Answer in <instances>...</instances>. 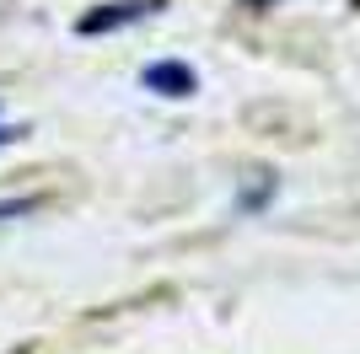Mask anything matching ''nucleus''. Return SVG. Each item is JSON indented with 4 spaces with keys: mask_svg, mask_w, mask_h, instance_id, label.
<instances>
[{
    "mask_svg": "<svg viewBox=\"0 0 360 354\" xmlns=\"http://www.w3.org/2000/svg\"><path fill=\"white\" fill-rule=\"evenodd\" d=\"M11 140H22V129H11V124H0V145H11Z\"/></svg>",
    "mask_w": 360,
    "mask_h": 354,
    "instance_id": "7ed1b4c3",
    "label": "nucleus"
},
{
    "mask_svg": "<svg viewBox=\"0 0 360 354\" xmlns=\"http://www.w3.org/2000/svg\"><path fill=\"white\" fill-rule=\"evenodd\" d=\"M248 6H253V11H258V6H269V0H248Z\"/></svg>",
    "mask_w": 360,
    "mask_h": 354,
    "instance_id": "20e7f679",
    "label": "nucleus"
},
{
    "mask_svg": "<svg viewBox=\"0 0 360 354\" xmlns=\"http://www.w3.org/2000/svg\"><path fill=\"white\" fill-rule=\"evenodd\" d=\"M146 86L156 91V97H188L199 81H194L188 65H178V59H156V65H146Z\"/></svg>",
    "mask_w": 360,
    "mask_h": 354,
    "instance_id": "f03ea898",
    "label": "nucleus"
},
{
    "mask_svg": "<svg viewBox=\"0 0 360 354\" xmlns=\"http://www.w3.org/2000/svg\"><path fill=\"white\" fill-rule=\"evenodd\" d=\"M156 6H162V0H113L108 11L81 16V22H75V32H113V27H124V22H140V16H150Z\"/></svg>",
    "mask_w": 360,
    "mask_h": 354,
    "instance_id": "f257e3e1",
    "label": "nucleus"
}]
</instances>
